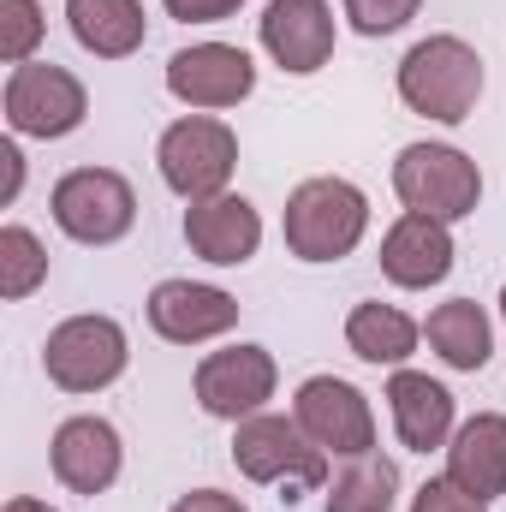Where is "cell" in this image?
I'll list each match as a JSON object with an SVG mask.
<instances>
[{
    "mask_svg": "<svg viewBox=\"0 0 506 512\" xmlns=\"http://www.w3.org/2000/svg\"><path fill=\"white\" fill-rule=\"evenodd\" d=\"M483 84H489L483 54L465 36H453V30H435V36L411 42L405 60L393 66L399 102L411 114L435 120V126H465L477 114V102H483Z\"/></svg>",
    "mask_w": 506,
    "mask_h": 512,
    "instance_id": "6da1fadb",
    "label": "cell"
},
{
    "mask_svg": "<svg viewBox=\"0 0 506 512\" xmlns=\"http://www.w3.org/2000/svg\"><path fill=\"white\" fill-rule=\"evenodd\" d=\"M370 233V197L364 185L340 179V173H316L304 185L286 191V215H280V239L286 251L310 268L322 262H346Z\"/></svg>",
    "mask_w": 506,
    "mask_h": 512,
    "instance_id": "7a4b0ae2",
    "label": "cell"
},
{
    "mask_svg": "<svg viewBox=\"0 0 506 512\" xmlns=\"http://www.w3.org/2000/svg\"><path fill=\"white\" fill-rule=\"evenodd\" d=\"M126 370H131V334L108 310H78V316L54 322L48 340H42V376L72 399L108 393Z\"/></svg>",
    "mask_w": 506,
    "mask_h": 512,
    "instance_id": "3957f363",
    "label": "cell"
},
{
    "mask_svg": "<svg viewBox=\"0 0 506 512\" xmlns=\"http://www.w3.org/2000/svg\"><path fill=\"white\" fill-rule=\"evenodd\" d=\"M393 197L411 215H435V221L459 227V221H471L483 209V167L459 143L417 137V143H405L393 155Z\"/></svg>",
    "mask_w": 506,
    "mask_h": 512,
    "instance_id": "277c9868",
    "label": "cell"
},
{
    "mask_svg": "<svg viewBox=\"0 0 506 512\" xmlns=\"http://www.w3.org/2000/svg\"><path fill=\"white\" fill-rule=\"evenodd\" d=\"M155 173L179 203H203L233 191L239 173V131L221 114H179L155 137Z\"/></svg>",
    "mask_w": 506,
    "mask_h": 512,
    "instance_id": "5b68a950",
    "label": "cell"
},
{
    "mask_svg": "<svg viewBox=\"0 0 506 512\" xmlns=\"http://www.w3.org/2000/svg\"><path fill=\"white\" fill-rule=\"evenodd\" d=\"M233 465L245 483L262 489H286V501H298L292 489H328V453L298 429L292 411H256L245 423H233Z\"/></svg>",
    "mask_w": 506,
    "mask_h": 512,
    "instance_id": "8992f818",
    "label": "cell"
},
{
    "mask_svg": "<svg viewBox=\"0 0 506 512\" xmlns=\"http://www.w3.org/2000/svg\"><path fill=\"white\" fill-rule=\"evenodd\" d=\"M48 215L72 245L108 251L137 227V191H131V179L120 167H72V173L54 179Z\"/></svg>",
    "mask_w": 506,
    "mask_h": 512,
    "instance_id": "52a82bcc",
    "label": "cell"
},
{
    "mask_svg": "<svg viewBox=\"0 0 506 512\" xmlns=\"http://www.w3.org/2000/svg\"><path fill=\"white\" fill-rule=\"evenodd\" d=\"M0 108H6V131L12 137H36V143H60L90 120V90L78 72L54 66V60H24L6 72V90H0Z\"/></svg>",
    "mask_w": 506,
    "mask_h": 512,
    "instance_id": "ba28073f",
    "label": "cell"
},
{
    "mask_svg": "<svg viewBox=\"0 0 506 512\" xmlns=\"http://www.w3.org/2000/svg\"><path fill=\"white\" fill-rule=\"evenodd\" d=\"M191 393H197L203 417H215V423H245V417H256V411H268V399L280 393V364H274L268 346L233 340V346L197 358Z\"/></svg>",
    "mask_w": 506,
    "mask_h": 512,
    "instance_id": "9c48e42d",
    "label": "cell"
},
{
    "mask_svg": "<svg viewBox=\"0 0 506 512\" xmlns=\"http://www.w3.org/2000/svg\"><path fill=\"white\" fill-rule=\"evenodd\" d=\"M292 417L340 465L376 453V405H370L364 387H352L346 376H304L298 393H292Z\"/></svg>",
    "mask_w": 506,
    "mask_h": 512,
    "instance_id": "30bf717a",
    "label": "cell"
},
{
    "mask_svg": "<svg viewBox=\"0 0 506 512\" xmlns=\"http://www.w3.org/2000/svg\"><path fill=\"white\" fill-rule=\"evenodd\" d=\"M161 84H167V96L185 114H227V108L251 102L256 60H251V48H239V42H191V48H179L167 60Z\"/></svg>",
    "mask_w": 506,
    "mask_h": 512,
    "instance_id": "8fae6325",
    "label": "cell"
},
{
    "mask_svg": "<svg viewBox=\"0 0 506 512\" xmlns=\"http://www.w3.org/2000/svg\"><path fill=\"white\" fill-rule=\"evenodd\" d=\"M143 316L149 328L167 340V346H215L239 328V298L215 280H155L149 298H143Z\"/></svg>",
    "mask_w": 506,
    "mask_h": 512,
    "instance_id": "7c38bea8",
    "label": "cell"
},
{
    "mask_svg": "<svg viewBox=\"0 0 506 512\" xmlns=\"http://www.w3.org/2000/svg\"><path fill=\"white\" fill-rule=\"evenodd\" d=\"M334 42H340L334 0H268L256 18V48L286 78H316L334 60Z\"/></svg>",
    "mask_w": 506,
    "mask_h": 512,
    "instance_id": "4fadbf2b",
    "label": "cell"
},
{
    "mask_svg": "<svg viewBox=\"0 0 506 512\" xmlns=\"http://www.w3.org/2000/svg\"><path fill=\"white\" fill-rule=\"evenodd\" d=\"M48 471H54V483H60L66 495L96 501V495H108V489L120 483V471H126V441H120V429H114L108 417L78 411V417H66V423L54 429V441H48Z\"/></svg>",
    "mask_w": 506,
    "mask_h": 512,
    "instance_id": "5bb4252c",
    "label": "cell"
},
{
    "mask_svg": "<svg viewBox=\"0 0 506 512\" xmlns=\"http://www.w3.org/2000/svg\"><path fill=\"white\" fill-rule=\"evenodd\" d=\"M376 262H381V274H387L399 292H429V286H441V280L453 274L459 245H453V227H447V221L399 209L393 227L381 233V256Z\"/></svg>",
    "mask_w": 506,
    "mask_h": 512,
    "instance_id": "9a60e30c",
    "label": "cell"
},
{
    "mask_svg": "<svg viewBox=\"0 0 506 512\" xmlns=\"http://www.w3.org/2000/svg\"><path fill=\"white\" fill-rule=\"evenodd\" d=\"M381 399H387V417L405 453H447L459 429V399L447 382H435L429 370H393Z\"/></svg>",
    "mask_w": 506,
    "mask_h": 512,
    "instance_id": "2e32d148",
    "label": "cell"
},
{
    "mask_svg": "<svg viewBox=\"0 0 506 512\" xmlns=\"http://www.w3.org/2000/svg\"><path fill=\"white\" fill-rule=\"evenodd\" d=\"M185 245L191 256H203L209 268H245L262 251V209L245 191H221L203 203H185Z\"/></svg>",
    "mask_w": 506,
    "mask_h": 512,
    "instance_id": "e0dca14e",
    "label": "cell"
},
{
    "mask_svg": "<svg viewBox=\"0 0 506 512\" xmlns=\"http://www.w3.org/2000/svg\"><path fill=\"white\" fill-rule=\"evenodd\" d=\"M447 477L477 495V501H501L506 495V411H477L453 429L447 441Z\"/></svg>",
    "mask_w": 506,
    "mask_h": 512,
    "instance_id": "ac0fdd59",
    "label": "cell"
},
{
    "mask_svg": "<svg viewBox=\"0 0 506 512\" xmlns=\"http://www.w3.org/2000/svg\"><path fill=\"white\" fill-rule=\"evenodd\" d=\"M423 340H429V352H435L447 370L477 376V370H489V358H495V316H489L477 298H447V304H435V310L423 316Z\"/></svg>",
    "mask_w": 506,
    "mask_h": 512,
    "instance_id": "d6986e66",
    "label": "cell"
},
{
    "mask_svg": "<svg viewBox=\"0 0 506 512\" xmlns=\"http://www.w3.org/2000/svg\"><path fill=\"white\" fill-rule=\"evenodd\" d=\"M423 346V322L399 304H381V298H364L346 310V352L358 364H376V370H405Z\"/></svg>",
    "mask_w": 506,
    "mask_h": 512,
    "instance_id": "ffe728a7",
    "label": "cell"
},
{
    "mask_svg": "<svg viewBox=\"0 0 506 512\" xmlns=\"http://www.w3.org/2000/svg\"><path fill=\"white\" fill-rule=\"evenodd\" d=\"M66 30L96 60H131L149 42L143 0H66Z\"/></svg>",
    "mask_w": 506,
    "mask_h": 512,
    "instance_id": "44dd1931",
    "label": "cell"
},
{
    "mask_svg": "<svg viewBox=\"0 0 506 512\" xmlns=\"http://www.w3.org/2000/svg\"><path fill=\"white\" fill-rule=\"evenodd\" d=\"M399 507V465L387 453H364V459H346L328 489H322V512H393Z\"/></svg>",
    "mask_w": 506,
    "mask_h": 512,
    "instance_id": "7402d4cb",
    "label": "cell"
},
{
    "mask_svg": "<svg viewBox=\"0 0 506 512\" xmlns=\"http://www.w3.org/2000/svg\"><path fill=\"white\" fill-rule=\"evenodd\" d=\"M42 280H48V245L24 221H6L0 227V298L6 304H24Z\"/></svg>",
    "mask_w": 506,
    "mask_h": 512,
    "instance_id": "603a6c76",
    "label": "cell"
},
{
    "mask_svg": "<svg viewBox=\"0 0 506 512\" xmlns=\"http://www.w3.org/2000/svg\"><path fill=\"white\" fill-rule=\"evenodd\" d=\"M42 36H48L42 0H0V60H6V66H24V60H36Z\"/></svg>",
    "mask_w": 506,
    "mask_h": 512,
    "instance_id": "cb8c5ba5",
    "label": "cell"
},
{
    "mask_svg": "<svg viewBox=\"0 0 506 512\" xmlns=\"http://www.w3.org/2000/svg\"><path fill=\"white\" fill-rule=\"evenodd\" d=\"M417 12H423V0H340V18H346L358 36H370V42L405 30Z\"/></svg>",
    "mask_w": 506,
    "mask_h": 512,
    "instance_id": "d4e9b609",
    "label": "cell"
},
{
    "mask_svg": "<svg viewBox=\"0 0 506 512\" xmlns=\"http://www.w3.org/2000/svg\"><path fill=\"white\" fill-rule=\"evenodd\" d=\"M411 512H489V501L465 495V489L441 471V477H429V483H417V489H411Z\"/></svg>",
    "mask_w": 506,
    "mask_h": 512,
    "instance_id": "484cf974",
    "label": "cell"
},
{
    "mask_svg": "<svg viewBox=\"0 0 506 512\" xmlns=\"http://www.w3.org/2000/svg\"><path fill=\"white\" fill-rule=\"evenodd\" d=\"M161 12L179 24H227L245 12V0H161Z\"/></svg>",
    "mask_w": 506,
    "mask_h": 512,
    "instance_id": "4316f807",
    "label": "cell"
},
{
    "mask_svg": "<svg viewBox=\"0 0 506 512\" xmlns=\"http://www.w3.org/2000/svg\"><path fill=\"white\" fill-rule=\"evenodd\" d=\"M167 512H251L239 495H227V489H191V495H179Z\"/></svg>",
    "mask_w": 506,
    "mask_h": 512,
    "instance_id": "83f0119b",
    "label": "cell"
},
{
    "mask_svg": "<svg viewBox=\"0 0 506 512\" xmlns=\"http://www.w3.org/2000/svg\"><path fill=\"white\" fill-rule=\"evenodd\" d=\"M0 203H18V191H24V149H18V137H6L0 143Z\"/></svg>",
    "mask_w": 506,
    "mask_h": 512,
    "instance_id": "f1b7e54d",
    "label": "cell"
},
{
    "mask_svg": "<svg viewBox=\"0 0 506 512\" xmlns=\"http://www.w3.org/2000/svg\"><path fill=\"white\" fill-rule=\"evenodd\" d=\"M0 512H60V507H48V501H36V495H12Z\"/></svg>",
    "mask_w": 506,
    "mask_h": 512,
    "instance_id": "f546056e",
    "label": "cell"
},
{
    "mask_svg": "<svg viewBox=\"0 0 506 512\" xmlns=\"http://www.w3.org/2000/svg\"><path fill=\"white\" fill-rule=\"evenodd\" d=\"M501 328H506V286H501Z\"/></svg>",
    "mask_w": 506,
    "mask_h": 512,
    "instance_id": "4dcf8cb0",
    "label": "cell"
}]
</instances>
